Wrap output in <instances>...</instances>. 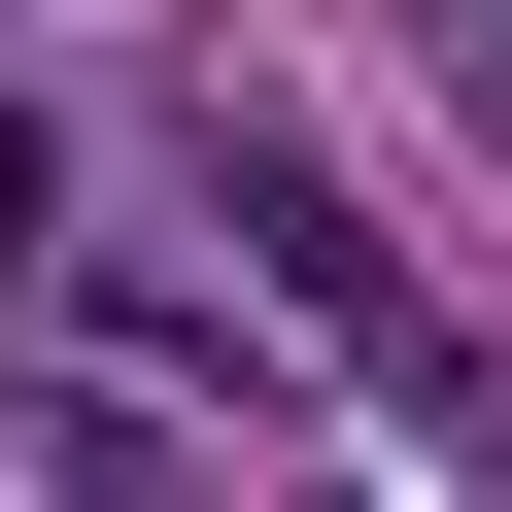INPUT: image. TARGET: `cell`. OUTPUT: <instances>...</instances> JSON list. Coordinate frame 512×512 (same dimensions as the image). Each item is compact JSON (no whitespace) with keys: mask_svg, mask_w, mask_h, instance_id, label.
<instances>
[{"mask_svg":"<svg viewBox=\"0 0 512 512\" xmlns=\"http://www.w3.org/2000/svg\"><path fill=\"white\" fill-rule=\"evenodd\" d=\"M205 205H239V274H274V308H308V342H342V376H376V410H410L444 478H512V376H478V342H444V308L376 274V205H342L308 137H239V103H205Z\"/></svg>","mask_w":512,"mask_h":512,"instance_id":"6da1fadb","label":"cell"}]
</instances>
